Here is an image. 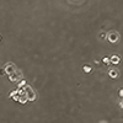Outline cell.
I'll return each instance as SVG.
<instances>
[{"mask_svg":"<svg viewBox=\"0 0 123 123\" xmlns=\"http://www.w3.org/2000/svg\"><path fill=\"white\" fill-rule=\"evenodd\" d=\"M118 38H119V36H118V33H116V32H111L110 34H108V39H110V42H112V43L117 42Z\"/></svg>","mask_w":123,"mask_h":123,"instance_id":"cell-1","label":"cell"},{"mask_svg":"<svg viewBox=\"0 0 123 123\" xmlns=\"http://www.w3.org/2000/svg\"><path fill=\"white\" fill-rule=\"evenodd\" d=\"M118 62H119V57L113 55V57H112V63H114V64H116V63H118Z\"/></svg>","mask_w":123,"mask_h":123,"instance_id":"cell-2","label":"cell"},{"mask_svg":"<svg viewBox=\"0 0 123 123\" xmlns=\"http://www.w3.org/2000/svg\"><path fill=\"white\" fill-rule=\"evenodd\" d=\"M84 71H85V73H90V71H91V67L85 65V67H84Z\"/></svg>","mask_w":123,"mask_h":123,"instance_id":"cell-3","label":"cell"}]
</instances>
